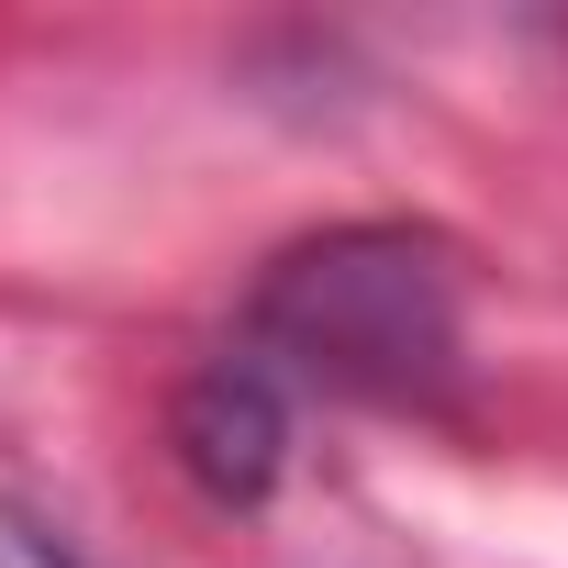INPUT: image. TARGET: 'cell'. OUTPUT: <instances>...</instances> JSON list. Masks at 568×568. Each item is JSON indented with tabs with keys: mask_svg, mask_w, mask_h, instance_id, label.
<instances>
[{
	"mask_svg": "<svg viewBox=\"0 0 568 568\" xmlns=\"http://www.w3.org/2000/svg\"><path fill=\"white\" fill-rule=\"evenodd\" d=\"M278 390H267V368L256 357H212L201 379H190V402H179V457L201 468V490H223V501H256L267 479H278Z\"/></svg>",
	"mask_w": 568,
	"mask_h": 568,
	"instance_id": "obj_2",
	"label": "cell"
},
{
	"mask_svg": "<svg viewBox=\"0 0 568 568\" xmlns=\"http://www.w3.org/2000/svg\"><path fill=\"white\" fill-rule=\"evenodd\" d=\"M256 324H267V346L313 357L335 390L413 402L457 357V278L413 234H324L267 278Z\"/></svg>",
	"mask_w": 568,
	"mask_h": 568,
	"instance_id": "obj_1",
	"label": "cell"
},
{
	"mask_svg": "<svg viewBox=\"0 0 568 568\" xmlns=\"http://www.w3.org/2000/svg\"><path fill=\"white\" fill-rule=\"evenodd\" d=\"M0 568H79V557H68V546H57L23 501H0Z\"/></svg>",
	"mask_w": 568,
	"mask_h": 568,
	"instance_id": "obj_3",
	"label": "cell"
}]
</instances>
